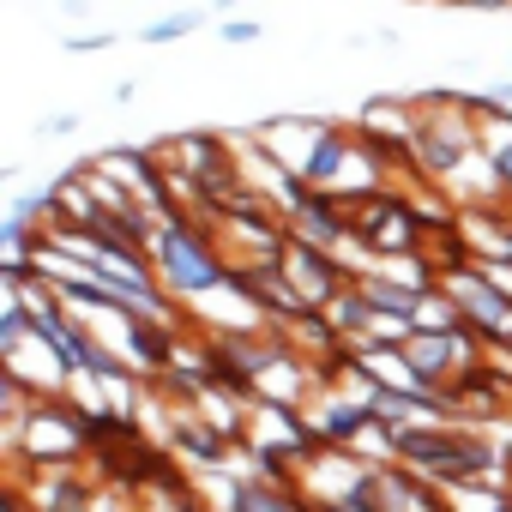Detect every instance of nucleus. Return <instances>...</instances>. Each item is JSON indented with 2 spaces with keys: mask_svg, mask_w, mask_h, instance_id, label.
Masks as SVG:
<instances>
[{
  "mask_svg": "<svg viewBox=\"0 0 512 512\" xmlns=\"http://www.w3.org/2000/svg\"><path fill=\"white\" fill-rule=\"evenodd\" d=\"M55 7H61L67 19H85V13H91V0H55Z\"/></svg>",
  "mask_w": 512,
  "mask_h": 512,
  "instance_id": "obj_12",
  "label": "nucleus"
},
{
  "mask_svg": "<svg viewBox=\"0 0 512 512\" xmlns=\"http://www.w3.org/2000/svg\"><path fill=\"white\" fill-rule=\"evenodd\" d=\"M356 284H362V296H368L374 320H380V326H392L398 338L422 326V308H428V284H404V278H392V272H374V278H356Z\"/></svg>",
  "mask_w": 512,
  "mask_h": 512,
  "instance_id": "obj_4",
  "label": "nucleus"
},
{
  "mask_svg": "<svg viewBox=\"0 0 512 512\" xmlns=\"http://www.w3.org/2000/svg\"><path fill=\"white\" fill-rule=\"evenodd\" d=\"M205 25V13L199 7H181V13H163V19H151V25H139V43H175V37H193Z\"/></svg>",
  "mask_w": 512,
  "mask_h": 512,
  "instance_id": "obj_7",
  "label": "nucleus"
},
{
  "mask_svg": "<svg viewBox=\"0 0 512 512\" xmlns=\"http://www.w3.org/2000/svg\"><path fill=\"white\" fill-rule=\"evenodd\" d=\"M151 272H157L163 296L181 302V308H193V302L217 296L223 284H235L229 260L205 241V229L187 223V217H163V223L151 229Z\"/></svg>",
  "mask_w": 512,
  "mask_h": 512,
  "instance_id": "obj_1",
  "label": "nucleus"
},
{
  "mask_svg": "<svg viewBox=\"0 0 512 512\" xmlns=\"http://www.w3.org/2000/svg\"><path fill=\"white\" fill-rule=\"evenodd\" d=\"M284 278H290V290L302 296V308H332L356 278L338 266V253H320V247H308V241H284Z\"/></svg>",
  "mask_w": 512,
  "mask_h": 512,
  "instance_id": "obj_3",
  "label": "nucleus"
},
{
  "mask_svg": "<svg viewBox=\"0 0 512 512\" xmlns=\"http://www.w3.org/2000/svg\"><path fill=\"white\" fill-rule=\"evenodd\" d=\"M37 133H43V139H67V133H79V121H73V115H49Z\"/></svg>",
  "mask_w": 512,
  "mask_h": 512,
  "instance_id": "obj_10",
  "label": "nucleus"
},
{
  "mask_svg": "<svg viewBox=\"0 0 512 512\" xmlns=\"http://www.w3.org/2000/svg\"><path fill=\"white\" fill-rule=\"evenodd\" d=\"M223 512H314V500L290 482H266V476H235L223 488Z\"/></svg>",
  "mask_w": 512,
  "mask_h": 512,
  "instance_id": "obj_5",
  "label": "nucleus"
},
{
  "mask_svg": "<svg viewBox=\"0 0 512 512\" xmlns=\"http://www.w3.org/2000/svg\"><path fill=\"white\" fill-rule=\"evenodd\" d=\"M115 43V31H85V37H67V55H103Z\"/></svg>",
  "mask_w": 512,
  "mask_h": 512,
  "instance_id": "obj_9",
  "label": "nucleus"
},
{
  "mask_svg": "<svg viewBox=\"0 0 512 512\" xmlns=\"http://www.w3.org/2000/svg\"><path fill=\"white\" fill-rule=\"evenodd\" d=\"M217 31H223V43H235V49H247V43H260V37H266L260 19H223Z\"/></svg>",
  "mask_w": 512,
  "mask_h": 512,
  "instance_id": "obj_8",
  "label": "nucleus"
},
{
  "mask_svg": "<svg viewBox=\"0 0 512 512\" xmlns=\"http://www.w3.org/2000/svg\"><path fill=\"white\" fill-rule=\"evenodd\" d=\"M133 97H139V85H133V79H121V85H115V97H109V103H115V109H127V103H133Z\"/></svg>",
  "mask_w": 512,
  "mask_h": 512,
  "instance_id": "obj_11",
  "label": "nucleus"
},
{
  "mask_svg": "<svg viewBox=\"0 0 512 512\" xmlns=\"http://www.w3.org/2000/svg\"><path fill=\"white\" fill-rule=\"evenodd\" d=\"M211 7H217V13H223V19H229V13H235V7H241V0H211Z\"/></svg>",
  "mask_w": 512,
  "mask_h": 512,
  "instance_id": "obj_13",
  "label": "nucleus"
},
{
  "mask_svg": "<svg viewBox=\"0 0 512 512\" xmlns=\"http://www.w3.org/2000/svg\"><path fill=\"white\" fill-rule=\"evenodd\" d=\"M440 284H446V296H452V308L464 314L470 332L512 344V290H500L488 266H482V272H476V266H458V272H446Z\"/></svg>",
  "mask_w": 512,
  "mask_h": 512,
  "instance_id": "obj_2",
  "label": "nucleus"
},
{
  "mask_svg": "<svg viewBox=\"0 0 512 512\" xmlns=\"http://www.w3.org/2000/svg\"><path fill=\"white\" fill-rule=\"evenodd\" d=\"M482 157H488L500 193H512V121H488L482 115Z\"/></svg>",
  "mask_w": 512,
  "mask_h": 512,
  "instance_id": "obj_6",
  "label": "nucleus"
}]
</instances>
